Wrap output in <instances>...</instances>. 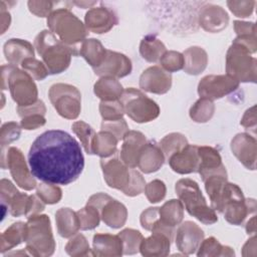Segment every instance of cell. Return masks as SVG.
<instances>
[{"label": "cell", "mask_w": 257, "mask_h": 257, "mask_svg": "<svg viewBox=\"0 0 257 257\" xmlns=\"http://www.w3.org/2000/svg\"><path fill=\"white\" fill-rule=\"evenodd\" d=\"M198 154L200 163L197 172L201 175L203 181L213 175L227 176L218 151L211 147H198Z\"/></svg>", "instance_id": "19"}, {"label": "cell", "mask_w": 257, "mask_h": 257, "mask_svg": "<svg viewBox=\"0 0 257 257\" xmlns=\"http://www.w3.org/2000/svg\"><path fill=\"white\" fill-rule=\"evenodd\" d=\"M54 4L55 2L51 1H28L29 10L39 17L49 15L52 12Z\"/></svg>", "instance_id": "52"}, {"label": "cell", "mask_w": 257, "mask_h": 257, "mask_svg": "<svg viewBox=\"0 0 257 257\" xmlns=\"http://www.w3.org/2000/svg\"><path fill=\"white\" fill-rule=\"evenodd\" d=\"M7 163L11 175L17 185L27 191L36 187V181L32 177L31 171L28 170L21 151L16 148H10L7 155Z\"/></svg>", "instance_id": "14"}, {"label": "cell", "mask_w": 257, "mask_h": 257, "mask_svg": "<svg viewBox=\"0 0 257 257\" xmlns=\"http://www.w3.org/2000/svg\"><path fill=\"white\" fill-rule=\"evenodd\" d=\"M165 156L161 148L155 144H146L141 150L138 167L144 173H153L158 171L164 164Z\"/></svg>", "instance_id": "24"}, {"label": "cell", "mask_w": 257, "mask_h": 257, "mask_svg": "<svg viewBox=\"0 0 257 257\" xmlns=\"http://www.w3.org/2000/svg\"><path fill=\"white\" fill-rule=\"evenodd\" d=\"M66 251L70 255H86L89 253V246L85 237L76 234L66 245Z\"/></svg>", "instance_id": "49"}, {"label": "cell", "mask_w": 257, "mask_h": 257, "mask_svg": "<svg viewBox=\"0 0 257 257\" xmlns=\"http://www.w3.org/2000/svg\"><path fill=\"white\" fill-rule=\"evenodd\" d=\"M99 213L103 222L111 228H119L123 226L127 216L125 207L111 198L101 206Z\"/></svg>", "instance_id": "25"}, {"label": "cell", "mask_w": 257, "mask_h": 257, "mask_svg": "<svg viewBox=\"0 0 257 257\" xmlns=\"http://www.w3.org/2000/svg\"><path fill=\"white\" fill-rule=\"evenodd\" d=\"M7 79L11 95L18 106L31 105L37 101L36 85L26 71H21L10 64Z\"/></svg>", "instance_id": "11"}, {"label": "cell", "mask_w": 257, "mask_h": 257, "mask_svg": "<svg viewBox=\"0 0 257 257\" xmlns=\"http://www.w3.org/2000/svg\"><path fill=\"white\" fill-rule=\"evenodd\" d=\"M27 249L32 255H51L55 248L50 220L46 215H33L25 224V237Z\"/></svg>", "instance_id": "6"}, {"label": "cell", "mask_w": 257, "mask_h": 257, "mask_svg": "<svg viewBox=\"0 0 257 257\" xmlns=\"http://www.w3.org/2000/svg\"><path fill=\"white\" fill-rule=\"evenodd\" d=\"M79 53L92 66V68H96L104 61L106 49L98 40L92 38L82 41Z\"/></svg>", "instance_id": "31"}, {"label": "cell", "mask_w": 257, "mask_h": 257, "mask_svg": "<svg viewBox=\"0 0 257 257\" xmlns=\"http://www.w3.org/2000/svg\"><path fill=\"white\" fill-rule=\"evenodd\" d=\"M215 110V105L211 99L201 97L190 109V116L197 122L208 121Z\"/></svg>", "instance_id": "37"}, {"label": "cell", "mask_w": 257, "mask_h": 257, "mask_svg": "<svg viewBox=\"0 0 257 257\" xmlns=\"http://www.w3.org/2000/svg\"><path fill=\"white\" fill-rule=\"evenodd\" d=\"M227 74L242 82H255L257 60L244 46L233 42L226 56Z\"/></svg>", "instance_id": "8"}, {"label": "cell", "mask_w": 257, "mask_h": 257, "mask_svg": "<svg viewBox=\"0 0 257 257\" xmlns=\"http://www.w3.org/2000/svg\"><path fill=\"white\" fill-rule=\"evenodd\" d=\"M79 220V228L82 230H90L98 226L100 213L97 208L87 204L84 208L76 212Z\"/></svg>", "instance_id": "38"}, {"label": "cell", "mask_w": 257, "mask_h": 257, "mask_svg": "<svg viewBox=\"0 0 257 257\" xmlns=\"http://www.w3.org/2000/svg\"><path fill=\"white\" fill-rule=\"evenodd\" d=\"M45 123V118L43 114L36 113V114H30L22 118L21 125L25 130H35L39 126H42Z\"/></svg>", "instance_id": "56"}, {"label": "cell", "mask_w": 257, "mask_h": 257, "mask_svg": "<svg viewBox=\"0 0 257 257\" xmlns=\"http://www.w3.org/2000/svg\"><path fill=\"white\" fill-rule=\"evenodd\" d=\"M20 127L16 122H8L2 126L1 131V144L2 147L5 146V143H11L19 138Z\"/></svg>", "instance_id": "53"}, {"label": "cell", "mask_w": 257, "mask_h": 257, "mask_svg": "<svg viewBox=\"0 0 257 257\" xmlns=\"http://www.w3.org/2000/svg\"><path fill=\"white\" fill-rule=\"evenodd\" d=\"M30 171L40 181L68 185L82 173L84 158L78 142L61 130H49L32 143L28 153Z\"/></svg>", "instance_id": "1"}, {"label": "cell", "mask_w": 257, "mask_h": 257, "mask_svg": "<svg viewBox=\"0 0 257 257\" xmlns=\"http://www.w3.org/2000/svg\"><path fill=\"white\" fill-rule=\"evenodd\" d=\"M23 69L32 77L35 78L36 80H41L47 76L48 69L44 66L42 62L39 60L35 59L34 57H29L26 58L22 61L21 63Z\"/></svg>", "instance_id": "44"}, {"label": "cell", "mask_w": 257, "mask_h": 257, "mask_svg": "<svg viewBox=\"0 0 257 257\" xmlns=\"http://www.w3.org/2000/svg\"><path fill=\"white\" fill-rule=\"evenodd\" d=\"M122 92L121 84L113 77L103 76L94 84V93L103 101L118 100Z\"/></svg>", "instance_id": "30"}, {"label": "cell", "mask_w": 257, "mask_h": 257, "mask_svg": "<svg viewBox=\"0 0 257 257\" xmlns=\"http://www.w3.org/2000/svg\"><path fill=\"white\" fill-rule=\"evenodd\" d=\"M103 177L107 185L111 188L123 190L131 180V169L117 157L102 158L100 160Z\"/></svg>", "instance_id": "13"}, {"label": "cell", "mask_w": 257, "mask_h": 257, "mask_svg": "<svg viewBox=\"0 0 257 257\" xmlns=\"http://www.w3.org/2000/svg\"><path fill=\"white\" fill-rule=\"evenodd\" d=\"M122 241L117 235L96 234L93 236V255L113 256L121 255Z\"/></svg>", "instance_id": "26"}, {"label": "cell", "mask_w": 257, "mask_h": 257, "mask_svg": "<svg viewBox=\"0 0 257 257\" xmlns=\"http://www.w3.org/2000/svg\"><path fill=\"white\" fill-rule=\"evenodd\" d=\"M168 161L171 168L179 174H190L197 172L200 163L198 147L187 145L181 151L173 154Z\"/></svg>", "instance_id": "20"}, {"label": "cell", "mask_w": 257, "mask_h": 257, "mask_svg": "<svg viewBox=\"0 0 257 257\" xmlns=\"http://www.w3.org/2000/svg\"><path fill=\"white\" fill-rule=\"evenodd\" d=\"M255 4V1H227V5L231 12L241 18L249 17L254 10Z\"/></svg>", "instance_id": "50"}, {"label": "cell", "mask_w": 257, "mask_h": 257, "mask_svg": "<svg viewBox=\"0 0 257 257\" xmlns=\"http://www.w3.org/2000/svg\"><path fill=\"white\" fill-rule=\"evenodd\" d=\"M176 192L190 215L207 225L217 222L218 217L215 210L207 205L199 185L195 181L191 179L178 181L176 184Z\"/></svg>", "instance_id": "4"}, {"label": "cell", "mask_w": 257, "mask_h": 257, "mask_svg": "<svg viewBox=\"0 0 257 257\" xmlns=\"http://www.w3.org/2000/svg\"><path fill=\"white\" fill-rule=\"evenodd\" d=\"M117 139L109 132L101 131L95 135L93 140L92 151L93 154L98 155L101 158H108L115 154Z\"/></svg>", "instance_id": "33"}, {"label": "cell", "mask_w": 257, "mask_h": 257, "mask_svg": "<svg viewBox=\"0 0 257 257\" xmlns=\"http://www.w3.org/2000/svg\"><path fill=\"white\" fill-rule=\"evenodd\" d=\"M255 210L256 202L254 199H245L237 185L226 183L221 198V213H224L225 219L229 223L240 225Z\"/></svg>", "instance_id": "7"}, {"label": "cell", "mask_w": 257, "mask_h": 257, "mask_svg": "<svg viewBox=\"0 0 257 257\" xmlns=\"http://www.w3.org/2000/svg\"><path fill=\"white\" fill-rule=\"evenodd\" d=\"M172 85V76L160 66H152L146 69L140 78L142 89L153 93H166Z\"/></svg>", "instance_id": "17"}, {"label": "cell", "mask_w": 257, "mask_h": 257, "mask_svg": "<svg viewBox=\"0 0 257 257\" xmlns=\"http://www.w3.org/2000/svg\"><path fill=\"white\" fill-rule=\"evenodd\" d=\"M234 29L238 36L256 34V26L253 22H243L236 20L234 21Z\"/></svg>", "instance_id": "57"}, {"label": "cell", "mask_w": 257, "mask_h": 257, "mask_svg": "<svg viewBox=\"0 0 257 257\" xmlns=\"http://www.w3.org/2000/svg\"><path fill=\"white\" fill-rule=\"evenodd\" d=\"M216 256V255H234V251L227 246H222L215 238L211 237L200 245L198 256Z\"/></svg>", "instance_id": "40"}, {"label": "cell", "mask_w": 257, "mask_h": 257, "mask_svg": "<svg viewBox=\"0 0 257 257\" xmlns=\"http://www.w3.org/2000/svg\"><path fill=\"white\" fill-rule=\"evenodd\" d=\"M246 232L248 234H255L256 233V217L253 216L246 225Z\"/></svg>", "instance_id": "60"}, {"label": "cell", "mask_w": 257, "mask_h": 257, "mask_svg": "<svg viewBox=\"0 0 257 257\" xmlns=\"http://www.w3.org/2000/svg\"><path fill=\"white\" fill-rule=\"evenodd\" d=\"M57 230L60 236L68 238L74 235L79 229L77 214L68 208H61L55 214Z\"/></svg>", "instance_id": "29"}, {"label": "cell", "mask_w": 257, "mask_h": 257, "mask_svg": "<svg viewBox=\"0 0 257 257\" xmlns=\"http://www.w3.org/2000/svg\"><path fill=\"white\" fill-rule=\"evenodd\" d=\"M203 238L204 233L201 228L197 224L187 221L183 223L177 231L176 244L179 250L186 254H192L199 247Z\"/></svg>", "instance_id": "21"}, {"label": "cell", "mask_w": 257, "mask_h": 257, "mask_svg": "<svg viewBox=\"0 0 257 257\" xmlns=\"http://www.w3.org/2000/svg\"><path fill=\"white\" fill-rule=\"evenodd\" d=\"M146 184L143 176L133 168H131V180L128 185L126 186L125 189L122 190V192L131 197L137 196L141 194L145 190Z\"/></svg>", "instance_id": "48"}, {"label": "cell", "mask_w": 257, "mask_h": 257, "mask_svg": "<svg viewBox=\"0 0 257 257\" xmlns=\"http://www.w3.org/2000/svg\"><path fill=\"white\" fill-rule=\"evenodd\" d=\"M4 52L6 58L12 65H17L26 58L33 57L34 51L32 45L21 39H10L8 42L5 43Z\"/></svg>", "instance_id": "27"}, {"label": "cell", "mask_w": 257, "mask_h": 257, "mask_svg": "<svg viewBox=\"0 0 257 257\" xmlns=\"http://www.w3.org/2000/svg\"><path fill=\"white\" fill-rule=\"evenodd\" d=\"M101 131L111 133L119 141L128 132V127L125 120L120 118L114 120H103L101 123Z\"/></svg>", "instance_id": "51"}, {"label": "cell", "mask_w": 257, "mask_h": 257, "mask_svg": "<svg viewBox=\"0 0 257 257\" xmlns=\"http://www.w3.org/2000/svg\"><path fill=\"white\" fill-rule=\"evenodd\" d=\"M117 24V17L107 7H92L85 14L86 28L94 33H105Z\"/></svg>", "instance_id": "18"}, {"label": "cell", "mask_w": 257, "mask_h": 257, "mask_svg": "<svg viewBox=\"0 0 257 257\" xmlns=\"http://www.w3.org/2000/svg\"><path fill=\"white\" fill-rule=\"evenodd\" d=\"M25 237V224L22 222H17L12 224L10 228L6 230V232L2 235L3 243L7 241V248H11L15 245H18Z\"/></svg>", "instance_id": "43"}, {"label": "cell", "mask_w": 257, "mask_h": 257, "mask_svg": "<svg viewBox=\"0 0 257 257\" xmlns=\"http://www.w3.org/2000/svg\"><path fill=\"white\" fill-rule=\"evenodd\" d=\"M94 73L99 76L123 77L131 73L132 62L123 54L106 50V56L101 65L93 68Z\"/></svg>", "instance_id": "15"}, {"label": "cell", "mask_w": 257, "mask_h": 257, "mask_svg": "<svg viewBox=\"0 0 257 257\" xmlns=\"http://www.w3.org/2000/svg\"><path fill=\"white\" fill-rule=\"evenodd\" d=\"M34 45L51 74L65 70L70 63L71 56L77 54L76 47L64 44L48 30H43L36 36Z\"/></svg>", "instance_id": "3"}, {"label": "cell", "mask_w": 257, "mask_h": 257, "mask_svg": "<svg viewBox=\"0 0 257 257\" xmlns=\"http://www.w3.org/2000/svg\"><path fill=\"white\" fill-rule=\"evenodd\" d=\"M47 24L51 32L58 35L61 42L71 47L87 35L84 24L66 8L53 10L48 15Z\"/></svg>", "instance_id": "5"}, {"label": "cell", "mask_w": 257, "mask_h": 257, "mask_svg": "<svg viewBox=\"0 0 257 257\" xmlns=\"http://www.w3.org/2000/svg\"><path fill=\"white\" fill-rule=\"evenodd\" d=\"M183 213L184 207L182 202L178 200H170L159 208V219L164 224L175 227L183 220Z\"/></svg>", "instance_id": "34"}, {"label": "cell", "mask_w": 257, "mask_h": 257, "mask_svg": "<svg viewBox=\"0 0 257 257\" xmlns=\"http://www.w3.org/2000/svg\"><path fill=\"white\" fill-rule=\"evenodd\" d=\"M140 52L146 60L155 62L161 59L163 54L166 52V47L157 37L154 35H148L141 42Z\"/></svg>", "instance_id": "35"}, {"label": "cell", "mask_w": 257, "mask_h": 257, "mask_svg": "<svg viewBox=\"0 0 257 257\" xmlns=\"http://www.w3.org/2000/svg\"><path fill=\"white\" fill-rule=\"evenodd\" d=\"M37 196L46 204H55L61 199L60 188L48 183H41L37 186Z\"/></svg>", "instance_id": "45"}, {"label": "cell", "mask_w": 257, "mask_h": 257, "mask_svg": "<svg viewBox=\"0 0 257 257\" xmlns=\"http://www.w3.org/2000/svg\"><path fill=\"white\" fill-rule=\"evenodd\" d=\"M241 124L246 130H252L255 133L256 128V106L253 105L249 109H247L241 119Z\"/></svg>", "instance_id": "58"}, {"label": "cell", "mask_w": 257, "mask_h": 257, "mask_svg": "<svg viewBox=\"0 0 257 257\" xmlns=\"http://www.w3.org/2000/svg\"><path fill=\"white\" fill-rule=\"evenodd\" d=\"M118 236L122 241V249L125 254L136 253L141 246L143 236L139 231L133 229H125L121 231Z\"/></svg>", "instance_id": "41"}, {"label": "cell", "mask_w": 257, "mask_h": 257, "mask_svg": "<svg viewBox=\"0 0 257 257\" xmlns=\"http://www.w3.org/2000/svg\"><path fill=\"white\" fill-rule=\"evenodd\" d=\"M159 208H148L141 215V224L146 230L152 231L155 223L159 220Z\"/></svg>", "instance_id": "54"}, {"label": "cell", "mask_w": 257, "mask_h": 257, "mask_svg": "<svg viewBox=\"0 0 257 257\" xmlns=\"http://www.w3.org/2000/svg\"><path fill=\"white\" fill-rule=\"evenodd\" d=\"M1 24H2V33H3L6 27H9V24H10V14L8 12H5L3 4H1Z\"/></svg>", "instance_id": "59"}, {"label": "cell", "mask_w": 257, "mask_h": 257, "mask_svg": "<svg viewBox=\"0 0 257 257\" xmlns=\"http://www.w3.org/2000/svg\"><path fill=\"white\" fill-rule=\"evenodd\" d=\"M72 131L79 138L85 152L90 155L93 154L92 146H93V140H94V137L96 134L91 128V126L81 120L75 121L72 124Z\"/></svg>", "instance_id": "39"}, {"label": "cell", "mask_w": 257, "mask_h": 257, "mask_svg": "<svg viewBox=\"0 0 257 257\" xmlns=\"http://www.w3.org/2000/svg\"><path fill=\"white\" fill-rule=\"evenodd\" d=\"M187 145H188V142L185 136L178 133H173L166 136L161 141L160 148L164 153L165 159L168 160L173 154L181 151Z\"/></svg>", "instance_id": "36"}, {"label": "cell", "mask_w": 257, "mask_h": 257, "mask_svg": "<svg viewBox=\"0 0 257 257\" xmlns=\"http://www.w3.org/2000/svg\"><path fill=\"white\" fill-rule=\"evenodd\" d=\"M239 86V81L230 75H207L198 85V93L203 98L217 99L231 93Z\"/></svg>", "instance_id": "12"}, {"label": "cell", "mask_w": 257, "mask_h": 257, "mask_svg": "<svg viewBox=\"0 0 257 257\" xmlns=\"http://www.w3.org/2000/svg\"><path fill=\"white\" fill-rule=\"evenodd\" d=\"M18 113L20 116L25 117L27 115L30 114H36V113H40V114H45L46 108L45 105L43 103V101L41 100H37L35 103L31 104V105H27V106H18L17 107Z\"/></svg>", "instance_id": "55"}, {"label": "cell", "mask_w": 257, "mask_h": 257, "mask_svg": "<svg viewBox=\"0 0 257 257\" xmlns=\"http://www.w3.org/2000/svg\"><path fill=\"white\" fill-rule=\"evenodd\" d=\"M171 240L164 234L153 233L147 239H143L140 249L143 255H167L170 251Z\"/></svg>", "instance_id": "32"}, {"label": "cell", "mask_w": 257, "mask_h": 257, "mask_svg": "<svg viewBox=\"0 0 257 257\" xmlns=\"http://www.w3.org/2000/svg\"><path fill=\"white\" fill-rule=\"evenodd\" d=\"M120 102L124 112L137 122L151 121L160 114L158 104L141 90L134 87L123 90L120 96Z\"/></svg>", "instance_id": "9"}, {"label": "cell", "mask_w": 257, "mask_h": 257, "mask_svg": "<svg viewBox=\"0 0 257 257\" xmlns=\"http://www.w3.org/2000/svg\"><path fill=\"white\" fill-rule=\"evenodd\" d=\"M184 69L189 74H199L202 72L208 62L206 51L198 46L188 48L184 54Z\"/></svg>", "instance_id": "28"}, {"label": "cell", "mask_w": 257, "mask_h": 257, "mask_svg": "<svg viewBox=\"0 0 257 257\" xmlns=\"http://www.w3.org/2000/svg\"><path fill=\"white\" fill-rule=\"evenodd\" d=\"M99 111L103 120H114L122 118L124 113L123 106L120 100L101 101L99 104Z\"/></svg>", "instance_id": "42"}, {"label": "cell", "mask_w": 257, "mask_h": 257, "mask_svg": "<svg viewBox=\"0 0 257 257\" xmlns=\"http://www.w3.org/2000/svg\"><path fill=\"white\" fill-rule=\"evenodd\" d=\"M229 22L227 12L218 5L206 3L199 14V24L209 32L223 30Z\"/></svg>", "instance_id": "22"}, {"label": "cell", "mask_w": 257, "mask_h": 257, "mask_svg": "<svg viewBox=\"0 0 257 257\" xmlns=\"http://www.w3.org/2000/svg\"><path fill=\"white\" fill-rule=\"evenodd\" d=\"M73 4H75V5H77V6H79V7H83V8H87V7H90V6H92V5H94V4H96V2L95 1H92V2H87V1H75V2H73Z\"/></svg>", "instance_id": "61"}, {"label": "cell", "mask_w": 257, "mask_h": 257, "mask_svg": "<svg viewBox=\"0 0 257 257\" xmlns=\"http://www.w3.org/2000/svg\"><path fill=\"white\" fill-rule=\"evenodd\" d=\"M49 98L57 112L69 119H74L80 112V92L69 84L57 83L50 87Z\"/></svg>", "instance_id": "10"}, {"label": "cell", "mask_w": 257, "mask_h": 257, "mask_svg": "<svg viewBox=\"0 0 257 257\" xmlns=\"http://www.w3.org/2000/svg\"><path fill=\"white\" fill-rule=\"evenodd\" d=\"M123 144L120 150V160L130 168L138 166L141 150L146 145L145 136L136 131H128L123 136Z\"/></svg>", "instance_id": "23"}, {"label": "cell", "mask_w": 257, "mask_h": 257, "mask_svg": "<svg viewBox=\"0 0 257 257\" xmlns=\"http://www.w3.org/2000/svg\"><path fill=\"white\" fill-rule=\"evenodd\" d=\"M160 62L167 71H178L184 67V56L177 51H166L161 57Z\"/></svg>", "instance_id": "46"}, {"label": "cell", "mask_w": 257, "mask_h": 257, "mask_svg": "<svg viewBox=\"0 0 257 257\" xmlns=\"http://www.w3.org/2000/svg\"><path fill=\"white\" fill-rule=\"evenodd\" d=\"M256 139L246 133L236 135L231 142L233 154L249 170L256 169Z\"/></svg>", "instance_id": "16"}, {"label": "cell", "mask_w": 257, "mask_h": 257, "mask_svg": "<svg viewBox=\"0 0 257 257\" xmlns=\"http://www.w3.org/2000/svg\"><path fill=\"white\" fill-rule=\"evenodd\" d=\"M207 2H151L153 18L160 26L176 34L198 29L199 14Z\"/></svg>", "instance_id": "2"}, {"label": "cell", "mask_w": 257, "mask_h": 257, "mask_svg": "<svg viewBox=\"0 0 257 257\" xmlns=\"http://www.w3.org/2000/svg\"><path fill=\"white\" fill-rule=\"evenodd\" d=\"M145 193L151 203H157L166 196V186L160 180H154L145 187Z\"/></svg>", "instance_id": "47"}]
</instances>
